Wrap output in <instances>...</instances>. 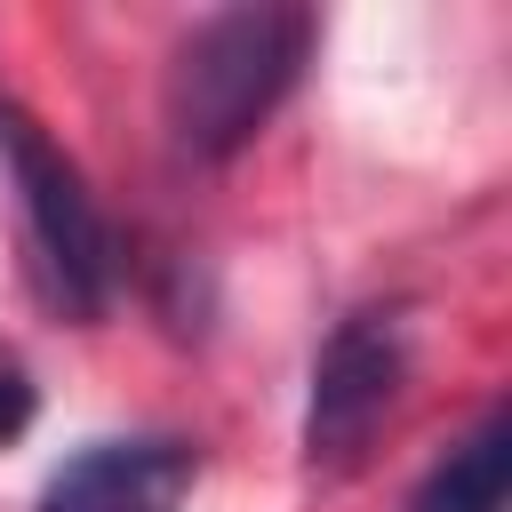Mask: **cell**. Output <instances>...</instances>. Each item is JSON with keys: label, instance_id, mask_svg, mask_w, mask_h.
I'll return each mask as SVG.
<instances>
[{"label": "cell", "instance_id": "cell-1", "mask_svg": "<svg viewBox=\"0 0 512 512\" xmlns=\"http://www.w3.org/2000/svg\"><path fill=\"white\" fill-rule=\"evenodd\" d=\"M304 56H312L304 8H216L208 24H192L160 80V120H168L176 152L232 160L280 112Z\"/></svg>", "mask_w": 512, "mask_h": 512}, {"label": "cell", "instance_id": "cell-2", "mask_svg": "<svg viewBox=\"0 0 512 512\" xmlns=\"http://www.w3.org/2000/svg\"><path fill=\"white\" fill-rule=\"evenodd\" d=\"M0 168L16 184V208H24V232H32V256H40V280L64 312L96 320L120 288V232L112 216L96 208L80 160L16 104L0 96Z\"/></svg>", "mask_w": 512, "mask_h": 512}, {"label": "cell", "instance_id": "cell-3", "mask_svg": "<svg viewBox=\"0 0 512 512\" xmlns=\"http://www.w3.org/2000/svg\"><path fill=\"white\" fill-rule=\"evenodd\" d=\"M400 384H408V320L392 304L336 320V336L312 360V392H304V464L312 472L368 464L376 432L400 408Z\"/></svg>", "mask_w": 512, "mask_h": 512}, {"label": "cell", "instance_id": "cell-4", "mask_svg": "<svg viewBox=\"0 0 512 512\" xmlns=\"http://www.w3.org/2000/svg\"><path fill=\"white\" fill-rule=\"evenodd\" d=\"M200 480V448L176 432H136V440H96L64 472H48L32 512H184Z\"/></svg>", "mask_w": 512, "mask_h": 512}, {"label": "cell", "instance_id": "cell-5", "mask_svg": "<svg viewBox=\"0 0 512 512\" xmlns=\"http://www.w3.org/2000/svg\"><path fill=\"white\" fill-rule=\"evenodd\" d=\"M504 496H512V416L488 408V416L424 472V488H416L408 512H504Z\"/></svg>", "mask_w": 512, "mask_h": 512}, {"label": "cell", "instance_id": "cell-6", "mask_svg": "<svg viewBox=\"0 0 512 512\" xmlns=\"http://www.w3.org/2000/svg\"><path fill=\"white\" fill-rule=\"evenodd\" d=\"M32 408H40V400H32V376H24V368L0 352V448H8V440L32 424Z\"/></svg>", "mask_w": 512, "mask_h": 512}]
</instances>
